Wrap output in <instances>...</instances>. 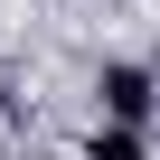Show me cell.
<instances>
[{
  "instance_id": "obj_1",
  "label": "cell",
  "mask_w": 160,
  "mask_h": 160,
  "mask_svg": "<svg viewBox=\"0 0 160 160\" xmlns=\"http://www.w3.org/2000/svg\"><path fill=\"white\" fill-rule=\"evenodd\" d=\"M94 94H104V122H122V132H141L151 104H160V85H151L141 66H104V75H94Z\"/></svg>"
},
{
  "instance_id": "obj_2",
  "label": "cell",
  "mask_w": 160,
  "mask_h": 160,
  "mask_svg": "<svg viewBox=\"0 0 160 160\" xmlns=\"http://www.w3.org/2000/svg\"><path fill=\"white\" fill-rule=\"evenodd\" d=\"M85 160H151V151H141V132H122V122H104V132L85 141Z\"/></svg>"
}]
</instances>
